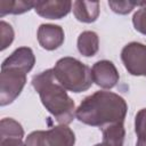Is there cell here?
<instances>
[{"label": "cell", "mask_w": 146, "mask_h": 146, "mask_svg": "<svg viewBox=\"0 0 146 146\" xmlns=\"http://www.w3.org/2000/svg\"><path fill=\"white\" fill-rule=\"evenodd\" d=\"M135 131L138 139L146 140V108L140 110L135 117Z\"/></svg>", "instance_id": "cell-17"}, {"label": "cell", "mask_w": 146, "mask_h": 146, "mask_svg": "<svg viewBox=\"0 0 146 146\" xmlns=\"http://www.w3.org/2000/svg\"><path fill=\"white\" fill-rule=\"evenodd\" d=\"M73 2L68 0L36 1L34 6L35 13L47 19H60L65 17L72 9Z\"/></svg>", "instance_id": "cell-9"}, {"label": "cell", "mask_w": 146, "mask_h": 146, "mask_svg": "<svg viewBox=\"0 0 146 146\" xmlns=\"http://www.w3.org/2000/svg\"><path fill=\"white\" fill-rule=\"evenodd\" d=\"M26 83V74L14 68H1L0 73V105L13 103L22 92Z\"/></svg>", "instance_id": "cell-5"}, {"label": "cell", "mask_w": 146, "mask_h": 146, "mask_svg": "<svg viewBox=\"0 0 146 146\" xmlns=\"http://www.w3.org/2000/svg\"><path fill=\"white\" fill-rule=\"evenodd\" d=\"M128 105L117 94L111 91H96L86 97L75 111V117L91 127H105L112 123L123 122Z\"/></svg>", "instance_id": "cell-1"}, {"label": "cell", "mask_w": 146, "mask_h": 146, "mask_svg": "<svg viewBox=\"0 0 146 146\" xmlns=\"http://www.w3.org/2000/svg\"><path fill=\"white\" fill-rule=\"evenodd\" d=\"M24 137V130L19 122L11 117H5L0 121V139Z\"/></svg>", "instance_id": "cell-15"}, {"label": "cell", "mask_w": 146, "mask_h": 146, "mask_svg": "<svg viewBox=\"0 0 146 146\" xmlns=\"http://www.w3.org/2000/svg\"><path fill=\"white\" fill-rule=\"evenodd\" d=\"M103 129V144L106 146H123L125 130L123 122L105 125Z\"/></svg>", "instance_id": "cell-12"}, {"label": "cell", "mask_w": 146, "mask_h": 146, "mask_svg": "<svg viewBox=\"0 0 146 146\" xmlns=\"http://www.w3.org/2000/svg\"><path fill=\"white\" fill-rule=\"evenodd\" d=\"M99 48V39L94 31H84L78 38V50L82 56L92 57Z\"/></svg>", "instance_id": "cell-13"}, {"label": "cell", "mask_w": 146, "mask_h": 146, "mask_svg": "<svg viewBox=\"0 0 146 146\" xmlns=\"http://www.w3.org/2000/svg\"><path fill=\"white\" fill-rule=\"evenodd\" d=\"M39 44L46 50H55L59 48L65 39L64 30L59 25L41 24L38 29Z\"/></svg>", "instance_id": "cell-10"}, {"label": "cell", "mask_w": 146, "mask_h": 146, "mask_svg": "<svg viewBox=\"0 0 146 146\" xmlns=\"http://www.w3.org/2000/svg\"><path fill=\"white\" fill-rule=\"evenodd\" d=\"M95 146H106V145H105V144H103V143H102V144H96V145H95Z\"/></svg>", "instance_id": "cell-21"}, {"label": "cell", "mask_w": 146, "mask_h": 146, "mask_svg": "<svg viewBox=\"0 0 146 146\" xmlns=\"http://www.w3.org/2000/svg\"><path fill=\"white\" fill-rule=\"evenodd\" d=\"M34 1H11V0H1L0 1V17H3L7 14L19 15L29 11L34 8Z\"/></svg>", "instance_id": "cell-14"}, {"label": "cell", "mask_w": 146, "mask_h": 146, "mask_svg": "<svg viewBox=\"0 0 146 146\" xmlns=\"http://www.w3.org/2000/svg\"><path fill=\"white\" fill-rule=\"evenodd\" d=\"M74 143L75 135L66 124L46 131H33L25 139L26 146H74Z\"/></svg>", "instance_id": "cell-4"}, {"label": "cell", "mask_w": 146, "mask_h": 146, "mask_svg": "<svg viewBox=\"0 0 146 146\" xmlns=\"http://www.w3.org/2000/svg\"><path fill=\"white\" fill-rule=\"evenodd\" d=\"M14 30L10 24L5 21L0 22V50H5L8 46L11 44L14 40Z\"/></svg>", "instance_id": "cell-16"}, {"label": "cell", "mask_w": 146, "mask_h": 146, "mask_svg": "<svg viewBox=\"0 0 146 146\" xmlns=\"http://www.w3.org/2000/svg\"><path fill=\"white\" fill-rule=\"evenodd\" d=\"M121 59L125 70L135 76L146 75V46L140 42H130L121 51Z\"/></svg>", "instance_id": "cell-6"}, {"label": "cell", "mask_w": 146, "mask_h": 146, "mask_svg": "<svg viewBox=\"0 0 146 146\" xmlns=\"http://www.w3.org/2000/svg\"><path fill=\"white\" fill-rule=\"evenodd\" d=\"M91 78L98 87L112 89L119 82L120 75L115 65L111 60H98L91 67Z\"/></svg>", "instance_id": "cell-7"}, {"label": "cell", "mask_w": 146, "mask_h": 146, "mask_svg": "<svg viewBox=\"0 0 146 146\" xmlns=\"http://www.w3.org/2000/svg\"><path fill=\"white\" fill-rule=\"evenodd\" d=\"M57 81L68 91L82 92L92 84L91 70L73 57H63L57 60L54 68Z\"/></svg>", "instance_id": "cell-3"}, {"label": "cell", "mask_w": 146, "mask_h": 146, "mask_svg": "<svg viewBox=\"0 0 146 146\" xmlns=\"http://www.w3.org/2000/svg\"><path fill=\"white\" fill-rule=\"evenodd\" d=\"M108 6L111 9L120 15H125L132 11V9L136 6H139V2H132V1H108Z\"/></svg>", "instance_id": "cell-18"}, {"label": "cell", "mask_w": 146, "mask_h": 146, "mask_svg": "<svg viewBox=\"0 0 146 146\" xmlns=\"http://www.w3.org/2000/svg\"><path fill=\"white\" fill-rule=\"evenodd\" d=\"M32 86L39 94L42 105L59 124H70L75 116V105L66 89L57 81L52 68L33 76Z\"/></svg>", "instance_id": "cell-2"}, {"label": "cell", "mask_w": 146, "mask_h": 146, "mask_svg": "<svg viewBox=\"0 0 146 146\" xmlns=\"http://www.w3.org/2000/svg\"><path fill=\"white\" fill-rule=\"evenodd\" d=\"M73 14L79 22L92 23L99 16V2L98 1H74Z\"/></svg>", "instance_id": "cell-11"}, {"label": "cell", "mask_w": 146, "mask_h": 146, "mask_svg": "<svg viewBox=\"0 0 146 146\" xmlns=\"http://www.w3.org/2000/svg\"><path fill=\"white\" fill-rule=\"evenodd\" d=\"M34 64L35 56L32 49L29 47H21L2 62L1 68H14L26 74L33 68Z\"/></svg>", "instance_id": "cell-8"}, {"label": "cell", "mask_w": 146, "mask_h": 146, "mask_svg": "<svg viewBox=\"0 0 146 146\" xmlns=\"http://www.w3.org/2000/svg\"><path fill=\"white\" fill-rule=\"evenodd\" d=\"M136 146H146V140L144 139H138L136 143Z\"/></svg>", "instance_id": "cell-20"}, {"label": "cell", "mask_w": 146, "mask_h": 146, "mask_svg": "<svg viewBox=\"0 0 146 146\" xmlns=\"http://www.w3.org/2000/svg\"><path fill=\"white\" fill-rule=\"evenodd\" d=\"M0 146H26V144L19 138H7L0 139Z\"/></svg>", "instance_id": "cell-19"}]
</instances>
